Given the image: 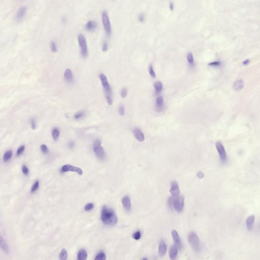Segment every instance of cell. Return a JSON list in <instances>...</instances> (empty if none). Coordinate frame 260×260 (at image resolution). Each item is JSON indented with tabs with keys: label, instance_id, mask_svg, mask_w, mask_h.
<instances>
[{
	"label": "cell",
	"instance_id": "6da1fadb",
	"mask_svg": "<svg viewBox=\"0 0 260 260\" xmlns=\"http://www.w3.org/2000/svg\"><path fill=\"white\" fill-rule=\"evenodd\" d=\"M101 218L103 223L108 226H115L118 222V217L116 212L106 205L103 206L102 209Z\"/></svg>",
	"mask_w": 260,
	"mask_h": 260
},
{
	"label": "cell",
	"instance_id": "7a4b0ae2",
	"mask_svg": "<svg viewBox=\"0 0 260 260\" xmlns=\"http://www.w3.org/2000/svg\"><path fill=\"white\" fill-rule=\"evenodd\" d=\"M99 77L101 82L102 86H103L104 90V91H105L107 102L109 105H112V103H113L112 90L111 89V87L109 85V83L108 80H107V78L105 74H100Z\"/></svg>",
	"mask_w": 260,
	"mask_h": 260
},
{
	"label": "cell",
	"instance_id": "3957f363",
	"mask_svg": "<svg viewBox=\"0 0 260 260\" xmlns=\"http://www.w3.org/2000/svg\"><path fill=\"white\" fill-rule=\"evenodd\" d=\"M188 241L195 252H199L201 248L200 241L198 235L195 232H191L188 237Z\"/></svg>",
	"mask_w": 260,
	"mask_h": 260
},
{
	"label": "cell",
	"instance_id": "277c9868",
	"mask_svg": "<svg viewBox=\"0 0 260 260\" xmlns=\"http://www.w3.org/2000/svg\"><path fill=\"white\" fill-rule=\"evenodd\" d=\"M93 150L96 156L99 159L103 160L106 158V153L103 147L101 146V142L99 139H96L93 144Z\"/></svg>",
	"mask_w": 260,
	"mask_h": 260
},
{
	"label": "cell",
	"instance_id": "5b68a950",
	"mask_svg": "<svg viewBox=\"0 0 260 260\" xmlns=\"http://www.w3.org/2000/svg\"><path fill=\"white\" fill-rule=\"evenodd\" d=\"M78 41L79 45L81 56L87 58L88 56V48L86 38L83 35L79 34L78 36Z\"/></svg>",
	"mask_w": 260,
	"mask_h": 260
},
{
	"label": "cell",
	"instance_id": "8992f818",
	"mask_svg": "<svg viewBox=\"0 0 260 260\" xmlns=\"http://www.w3.org/2000/svg\"><path fill=\"white\" fill-rule=\"evenodd\" d=\"M102 21L105 32L107 35H110L111 33V27L108 15L106 11H103L102 14Z\"/></svg>",
	"mask_w": 260,
	"mask_h": 260
},
{
	"label": "cell",
	"instance_id": "52a82bcc",
	"mask_svg": "<svg viewBox=\"0 0 260 260\" xmlns=\"http://www.w3.org/2000/svg\"><path fill=\"white\" fill-rule=\"evenodd\" d=\"M184 197L183 196H178L176 197L174 201L173 205L174 209L175 210L181 213L183 210L184 208Z\"/></svg>",
	"mask_w": 260,
	"mask_h": 260
},
{
	"label": "cell",
	"instance_id": "ba28073f",
	"mask_svg": "<svg viewBox=\"0 0 260 260\" xmlns=\"http://www.w3.org/2000/svg\"><path fill=\"white\" fill-rule=\"evenodd\" d=\"M216 147L220 157V161L222 162H226L227 159V156L226 150L222 143L220 141L217 142L216 143Z\"/></svg>",
	"mask_w": 260,
	"mask_h": 260
},
{
	"label": "cell",
	"instance_id": "9c48e42d",
	"mask_svg": "<svg viewBox=\"0 0 260 260\" xmlns=\"http://www.w3.org/2000/svg\"><path fill=\"white\" fill-rule=\"evenodd\" d=\"M68 171L75 172L77 173L80 175H82L83 174L82 170L80 168L74 166H72L71 165L67 164L64 165L61 169V172L64 173V172Z\"/></svg>",
	"mask_w": 260,
	"mask_h": 260
},
{
	"label": "cell",
	"instance_id": "30bf717a",
	"mask_svg": "<svg viewBox=\"0 0 260 260\" xmlns=\"http://www.w3.org/2000/svg\"><path fill=\"white\" fill-rule=\"evenodd\" d=\"M155 108L157 112H162L164 109V99L162 96H159L157 98L155 103Z\"/></svg>",
	"mask_w": 260,
	"mask_h": 260
},
{
	"label": "cell",
	"instance_id": "8fae6325",
	"mask_svg": "<svg viewBox=\"0 0 260 260\" xmlns=\"http://www.w3.org/2000/svg\"><path fill=\"white\" fill-rule=\"evenodd\" d=\"M172 236L173 239L175 243V245L177 246L178 248L181 249L183 248V244L182 242L181 241V238L179 237L178 235V233L177 232L176 230H173L171 232Z\"/></svg>",
	"mask_w": 260,
	"mask_h": 260
},
{
	"label": "cell",
	"instance_id": "7c38bea8",
	"mask_svg": "<svg viewBox=\"0 0 260 260\" xmlns=\"http://www.w3.org/2000/svg\"><path fill=\"white\" fill-rule=\"evenodd\" d=\"M170 192L173 196H174V197L178 196L179 194H180V190H179L178 185L176 182L173 181L171 183Z\"/></svg>",
	"mask_w": 260,
	"mask_h": 260
},
{
	"label": "cell",
	"instance_id": "4fadbf2b",
	"mask_svg": "<svg viewBox=\"0 0 260 260\" xmlns=\"http://www.w3.org/2000/svg\"><path fill=\"white\" fill-rule=\"evenodd\" d=\"M122 204L124 207L127 211H130L131 210V201L130 197L128 196H126L122 199Z\"/></svg>",
	"mask_w": 260,
	"mask_h": 260
},
{
	"label": "cell",
	"instance_id": "5bb4252c",
	"mask_svg": "<svg viewBox=\"0 0 260 260\" xmlns=\"http://www.w3.org/2000/svg\"><path fill=\"white\" fill-rule=\"evenodd\" d=\"M134 136L138 141L139 142H143L144 141L145 137L143 132L138 128H135L133 130Z\"/></svg>",
	"mask_w": 260,
	"mask_h": 260
},
{
	"label": "cell",
	"instance_id": "9a60e30c",
	"mask_svg": "<svg viewBox=\"0 0 260 260\" xmlns=\"http://www.w3.org/2000/svg\"><path fill=\"white\" fill-rule=\"evenodd\" d=\"M27 10V8L25 6H23V7L20 8L17 12V14H16V20L17 21H20V20H22L24 18V16H25Z\"/></svg>",
	"mask_w": 260,
	"mask_h": 260
},
{
	"label": "cell",
	"instance_id": "2e32d148",
	"mask_svg": "<svg viewBox=\"0 0 260 260\" xmlns=\"http://www.w3.org/2000/svg\"><path fill=\"white\" fill-rule=\"evenodd\" d=\"M167 250V246L164 241L162 240L159 247V255L161 256H164Z\"/></svg>",
	"mask_w": 260,
	"mask_h": 260
},
{
	"label": "cell",
	"instance_id": "e0dca14e",
	"mask_svg": "<svg viewBox=\"0 0 260 260\" xmlns=\"http://www.w3.org/2000/svg\"><path fill=\"white\" fill-rule=\"evenodd\" d=\"M255 217L254 215H250L246 219V227L249 231H251V230L253 229V226H254V222H255Z\"/></svg>",
	"mask_w": 260,
	"mask_h": 260
},
{
	"label": "cell",
	"instance_id": "ac0fdd59",
	"mask_svg": "<svg viewBox=\"0 0 260 260\" xmlns=\"http://www.w3.org/2000/svg\"><path fill=\"white\" fill-rule=\"evenodd\" d=\"M178 254V248L176 245L172 246L169 251V256L171 260H175Z\"/></svg>",
	"mask_w": 260,
	"mask_h": 260
},
{
	"label": "cell",
	"instance_id": "d6986e66",
	"mask_svg": "<svg viewBox=\"0 0 260 260\" xmlns=\"http://www.w3.org/2000/svg\"><path fill=\"white\" fill-rule=\"evenodd\" d=\"M98 27V24L96 22L89 20L85 25V29L87 31H92L96 30Z\"/></svg>",
	"mask_w": 260,
	"mask_h": 260
},
{
	"label": "cell",
	"instance_id": "ffe728a7",
	"mask_svg": "<svg viewBox=\"0 0 260 260\" xmlns=\"http://www.w3.org/2000/svg\"><path fill=\"white\" fill-rule=\"evenodd\" d=\"M64 78L65 80L68 82H71L73 81V76L72 72L71 69H67L66 70L64 73Z\"/></svg>",
	"mask_w": 260,
	"mask_h": 260
},
{
	"label": "cell",
	"instance_id": "44dd1931",
	"mask_svg": "<svg viewBox=\"0 0 260 260\" xmlns=\"http://www.w3.org/2000/svg\"><path fill=\"white\" fill-rule=\"evenodd\" d=\"M243 81L241 79L238 80L236 81L233 85L234 90L236 92H239L243 88Z\"/></svg>",
	"mask_w": 260,
	"mask_h": 260
},
{
	"label": "cell",
	"instance_id": "7402d4cb",
	"mask_svg": "<svg viewBox=\"0 0 260 260\" xmlns=\"http://www.w3.org/2000/svg\"><path fill=\"white\" fill-rule=\"evenodd\" d=\"M87 257V251L84 249H81L79 251L78 254L77 258L79 260H85Z\"/></svg>",
	"mask_w": 260,
	"mask_h": 260
},
{
	"label": "cell",
	"instance_id": "603a6c76",
	"mask_svg": "<svg viewBox=\"0 0 260 260\" xmlns=\"http://www.w3.org/2000/svg\"><path fill=\"white\" fill-rule=\"evenodd\" d=\"M1 248L6 253H9V246L2 236H1Z\"/></svg>",
	"mask_w": 260,
	"mask_h": 260
},
{
	"label": "cell",
	"instance_id": "cb8c5ba5",
	"mask_svg": "<svg viewBox=\"0 0 260 260\" xmlns=\"http://www.w3.org/2000/svg\"><path fill=\"white\" fill-rule=\"evenodd\" d=\"M154 87L155 89V92H161L163 87L162 82L159 81H155V82H154Z\"/></svg>",
	"mask_w": 260,
	"mask_h": 260
},
{
	"label": "cell",
	"instance_id": "d4e9b609",
	"mask_svg": "<svg viewBox=\"0 0 260 260\" xmlns=\"http://www.w3.org/2000/svg\"><path fill=\"white\" fill-rule=\"evenodd\" d=\"M60 131L58 128H54L52 131V137L54 141H57L60 136Z\"/></svg>",
	"mask_w": 260,
	"mask_h": 260
},
{
	"label": "cell",
	"instance_id": "484cf974",
	"mask_svg": "<svg viewBox=\"0 0 260 260\" xmlns=\"http://www.w3.org/2000/svg\"><path fill=\"white\" fill-rule=\"evenodd\" d=\"M68 257V253L67 250L63 248L61 250L60 254V259L61 260H66Z\"/></svg>",
	"mask_w": 260,
	"mask_h": 260
},
{
	"label": "cell",
	"instance_id": "4316f807",
	"mask_svg": "<svg viewBox=\"0 0 260 260\" xmlns=\"http://www.w3.org/2000/svg\"><path fill=\"white\" fill-rule=\"evenodd\" d=\"M187 60L190 66H193L194 65V60L193 55L191 53H188L187 54Z\"/></svg>",
	"mask_w": 260,
	"mask_h": 260
},
{
	"label": "cell",
	"instance_id": "83f0119b",
	"mask_svg": "<svg viewBox=\"0 0 260 260\" xmlns=\"http://www.w3.org/2000/svg\"><path fill=\"white\" fill-rule=\"evenodd\" d=\"M12 155V152L11 150H9L7 152H6L4 154V157H3V160L4 162H7L9 161L10 159H11Z\"/></svg>",
	"mask_w": 260,
	"mask_h": 260
},
{
	"label": "cell",
	"instance_id": "f1b7e54d",
	"mask_svg": "<svg viewBox=\"0 0 260 260\" xmlns=\"http://www.w3.org/2000/svg\"><path fill=\"white\" fill-rule=\"evenodd\" d=\"M177 197H178V196H177ZM176 197H174V196H172L171 197H169V199H168V206L170 208L172 209H174V200H175V198H176Z\"/></svg>",
	"mask_w": 260,
	"mask_h": 260
},
{
	"label": "cell",
	"instance_id": "f546056e",
	"mask_svg": "<svg viewBox=\"0 0 260 260\" xmlns=\"http://www.w3.org/2000/svg\"><path fill=\"white\" fill-rule=\"evenodd\" d=\"M106 256L104 253L101 252L100 253L97 255L96 258H95V260H106Z\"/></svg>",
	"mask_w": 260,
	"mask_h": 260
},
{
	"label": "cell",
	"instance_id": "4dcf8cb0",
	"mask_svg": "<svg viewBox=\"0 0 260 260\" xmlns=\"http://www.w3.org/2000/svg\"><path fill=\"white\" fill-rule=\"evenodd\" d=\"M132 237H133V238L135 240H139L141 237V232H140V231H137L136 232L133 234Z\"/></svg>",
	"mask_w": 260,
	"mask_h": 260
},
{
	"label": "cell",
	"instance_id": "1f68e13d",
	"mask_svg": "<svg viewBox=\"0 0 260 260\" xmlns=\"http://www.w3.org/2000/svg\"><path fill=\"white\" fill-rule=\"evenodd\" d=\"M148 70H149V73H150V74L151 77L152 78H155L156 75H155V71H154V68H153L152 65H150V66H149Z\"/></svg>",
	"mask_w": 260,
	"mask_h": 260
},
{
	"label": "cell",
	"instance_id": "d6a6232c",
	"mask_svg": "<svg viewBox=\"0 0 260 260\" xmlns=\"http://www.w3.org/2000/svg\"><path fill=\"white\" fill-rule=\"evenodd\" d=\"M84 116V112L83 111H79V112H77L74 115V118L75 119H80Z\"/></svg>",
	"mask_w": 260,
	"mask_h": 260
},
{
	"label": "cell",
	"instance_id": "836d02e7",
	"mask_svg": "<svg viewBox=\"0 0 260 260\" xmlns=\"http://www.w3.org/2000/svg\"><path fill=\"white\" fill-rule=\"evenodd\" d=\"M39 186V181H36V182L34 184H33V186H32V188H31V193H34V192L36 191V190H38Z\"/></svg>",
	"mask_w": 260,
	"mask_h": 260
},
{
	"label": "cell",
	"instance_id": "e575fe53",
	"mask_svg": "<svg viewBox=\"0 0 260 260\" xmlns=\"http://www.w3.org/2000/svg\"><path fill=\"white\" fill-rule=\"evenodd\" d=\"M25 150V146H24V145H22V146L18 148V150L17 151V156H20V155H21L22 154V152H24Z\"/></svg>",
	"mask_w": 260,
	"mask_h": 260
},
{
	"label": "cell",
	"instance_id": "d590c367",
	"mask_svg": "<svg viewBox=\"0 0 260 260\" xmlns=\"http://www.w3.org/2000/svg\"><path fill=\"white\" fill-rule=\"evenodd\" d=\"M127 94H128V90H127V89L126 88H123L121 90V97L123 98H125L126 97V96H127Z\"/></svg>",
	"mask_w": 260,
	"mask_h": 260
},
{
	"label": "cell",
	"instance_id": "8d00e7d4",
	"mask_svg": "<svg viewBox=\"0 0 260 260\" xmlns=\"http://www.w3.org/2000/svg\"><path fill=\"white\" fill-rule=\"evenodd\" d=\"M118 112H119V114L121 116H123L125 114V107L123 105H120V106H119Z\"/></svg>",
	"mask_w": 260,
	"mask_h": 260
},
{
	"label": "cell",
	"instance_id": "74e56055",
	"mask_svg": "<svg viewBox=\"0 0 260 260\" xmlns=\"http://www.w3.org/2000/svg\"><path fill=\"white\" fill-rule=\"evenodd\" d=\"M94 207V204L92 203H88L84 207V209L85 211H90V210L92 209Z\"/></svg>",
	"mask_w": 260,
	"mask_h": 260
},
{
	"label": "cell",
	"instance_id": "f35d334b",
	"mask_svg": "<svg viewBox=\"0 0 260 260\" xmlns=\"http://www.w3.org/2000/svg\"><path fill=\"white\" fill-rule=\"evenodd\" d=\"M221 63L220 61H214L208 64V66L212 67H220Z\"/></svg>",
	"mask_w": 260,
	"mask_h": 260
},
{
	"label": "cell",
	"instance_id": "ab89813d",
	"mask_svg": "<svg viewBox=\"0 0 260 260\" xmlns=\"http://www.w3.org/2000/svg\"><path fill=\"white\" fill-rule=\"evenodd\" d=\"M51 50L53 52H56L57 51V48H56V44L54 42H52L51 44Z\"/></svg>",
	"mask_w": 260,
	"mask_h": 260
},
{
	"label": "cell",
	"instance_id": "60d3db41",
	"mask_svg": "<svg viewBox=\"0 0 260 260\" xmlns=\"http://www.w3.org/2000/svg\"><path fill=\"white\" fill-rule=\"evenodd\" d=\"M41 150L44 154H47L48 152V148L47 146L45 144H42L41 146Z\"/></svg>",
	"mask_w": 260,
	"mask_h": 260
},
{
	"label": "cell",
	"instance_id": "b9f144b4",
	"mask_svg": "<svg viewBox=\"0 0 260 260\" xmlns=\"http://www.w3.org/2000/svg\"><path fill=\"white\" fill-rule=\"evenodd\" d=\"M22 171L24 175H27L29 173V169L25 165H24L22 168Z\"/></svg>",
	"mask_w": 260,
	"mask_h": 260
},
{
	"label": "cell",
	"instance_id": "7bdbcfd3",
	"mask_svg": "<svg viewBox=\"0 0 260 260\" xmlns=\"http://www.w3.org/2000/svg\"><path fill=\"white\" fill-rule=\"evenodd\" d=\"M108 44H107L106 42H104L103 43V46H102V51H103L104 52H106V51H108Z\"/></svg>",
	"mask_w": 260,
	"mask_h": 260
},
{
	"label": "cell",
	"instance_id": "ee69618b",
	"mask_svg": "<svg viewBox=\"0 0 260 260\" xmlns=\"http://www.w3.org/2000/svg\"><path fill=\"white\" fill-rule=\"evenodd\" d=\"M31 128H32V130H35V129H36V123H35V121L34 119H31Z\"/></svg>",
	"mask_w": 260,
	"mask_h": 260
},
{
	"label": "cell",
	"instance_id": "f6af8a7d",
	"mask_svg": "<svg viewBox=\"0 0 260 260\" xmlns=\"http://www.w3.org/2000/svg\"><path fill=\"white\" fill-rule=\"evenodd\" d=\"M144 15L142 14V13L139 15V17H138V20H139V22H144Z\"/></svg>",
	"mask_w": 260,
	"mask_h": 260
},
{
	"label": "cell",
	"instance_id": "bcb514c9",
	"mask_svg": "<svg viewBox=\"0 0 260 260\" xmlns=\"http://www.w3.org/2000/svg\"><path fill=\"white\" fill-rule=\"evenodd\" d=\"M197 176H198V177L199 179L203 178V177H204V174L202 172H199L197 173Z\"/></svg>",
	"mask_w": 260,
	"mask_h": 260
},
{
	"label": "cell",
	"instance_id": "7dc6e473",
	"mask_svg": "<svg viewBox=\"0 0 260 260\" xmlns=\"http://www.w3.org/2000/svg\"><path fill=\"white\" fill-rule=\"evenodd\" d=\"M74 145H75V143H74L73 141H71L69 143V146L70 148H73V147H74Z\"/></svg>",
	"mask_w": 260,
	"mask_h": 260
},
{
	"label": "cell",
	"instance_id": "c3c4849f",
	"mask_svg": "<svg viewBox=\"0 0 260 260\" xmlns=\"http://www.w3.org/2000/svg\"><path fill=\"white\" fill-rule=\"evenodd\" d=\"M169 8H170V10H172V11L173 10L174 5L173 3H170V5H169Z\"/></svg>",
	"mask_w": 260,
	"mask_h": 260
},
{
	"label": "cell",
	"instance_id": "681fc988",
	"mask_svg": "<svg viewBox=\"0 0 260 260\" xmlns=\"http://www.w3.org/2000/svg\"><path fill=\"white\" fill-rule=\"evenodd\" d=\"M249 63V60H246L245 61H244L243 62V65H248V64Z\"/></svg>",
	"mask_w": 260,
	"mask_h": 260
},
{
	"label": "cell",
	"instance_id": "f907efd6",
	"mask_svg": "<svg viewBox=\"0 0 260 260\" xmlns=\"http://www.w3.org/2000/svg\"><path fill=\"white\" fill-rule=\"evenodd\" d=\"M143 260H147V259L144 258L143 259Z\"/></svg>",
	"mask_w": 260,
	"mask_h": 260
}]
</instances>
